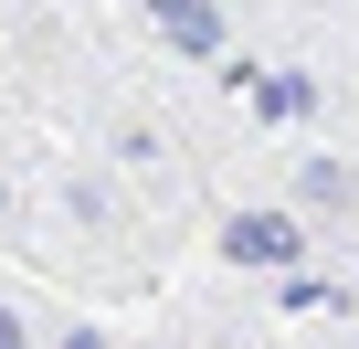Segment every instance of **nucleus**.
Listing matches in <instances>:
<instances>
[{"label": "nucleus", "mask_w": 359, "mask_h": 349, "mask_svg": "<svg viewBox=\"0 0 359 349\" xmlns=\"http://www.w3.org/2000/svg\"><path fill=\"white\" fill-rule=\"evenodd\" d=\"M317 254V223L296 202H254V212H222V265L233 275H296Z\"/></svg>", "instance_id": "nucleus-1"}, {"label": "nucleus", "mask_w": 359, "mask_h": 349, "mask_svg": "<svg viewBox=\"0 0 359 349\" xmlns=\"http://www.w3.org/2000/svg\"><path fill=\"white\" fill-rule=\"evenodd\" d=\"M137 22H148L158 53H180V64H222V53H233V11H222V0H137Z\"/></svg>", "instance_id": "nucleus-2"}, {"label": "nucleus", "mask_w": 359, "mask_h": 349, "mask_svg": "<svg viewBox=\"0 0 359 349\" xmlns=\"http://www.w3.org/2000/svg\"><path fill=\"white\" fill-rule=\"evenodd\" d=\"M106 169L137 180V191H169V180H180V138H169L158 117H116V127H106Z\"/></svg>", "instance_id": "nucleus-3"}, {"label": "nucleus", "mask_w": 359, "mask_h": 349, "mask_svg": "<svg viewBox=\"0 0 359 349\" xmlns=\"http://www.w3.org/2000/svg\"><path fill=\"white\" fill-rule=\"evenodd\" d=\"M306 223H359V169L348 159H296V191H285Z\"/></svg>", "instance_id": "nucleus-4"}, {"label": "nucleus", "mask_w": 359, "mask_h": 349, "mask_svg": "<svg viewBox=\"0 0 359 349\" xmlns=\"http://www.w3.org/2000/svg\"><path fill=\"white\" fill-rule=\"evenodd\" d=\"M0 349H43V338H32V317H22L11 296H0Z\"/></svg>", "instance_id": "nucleus-5"}, {"label": "nucleus", "mask_w": 359, "mask_h": 349, "mask_svg": "<svg viewBox=\"0 0 359 349\" xmlns=\"http://www.w3.org/2000/svg\"><path fill=\"white\" fill-rule=\"evenodd\" d=\"M53 349H106V338H95V328H64V338H53Z\"/></svg>", "instance_id": "nucleus-6"}, {"label": "nucleus", "mask_w": 359, "mask_h": 349, "mask_svg": "<svg viewBox=\"0 0 359 349\" xmlns=\"http://www.w3.org/2000/svg\"><path fill=\"white\" fill-rule=\"evenodd\" d=\"M0 223H11V159H0Z\"/></svg>", "instance_id": "nucleus-7"}]
</instances>
